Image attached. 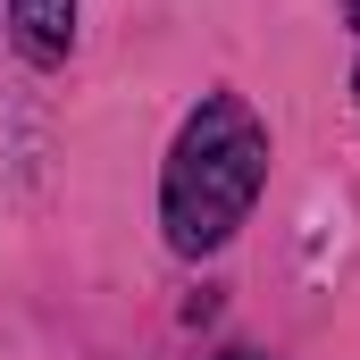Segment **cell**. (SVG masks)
<instances>
[{
    "instance_id": "1",
    "label": "cell",
    "mask_w": 360,
    "mask_h": 360,
    "mask_svg": "<svg viewBox=\"0 0 360 360\" xmlns=\"http://www.w3.org/2000/svg\"><path fill=\"white\" fill-rule=\"evenodd\" d=\"M269 184V126L252 117L243 92H210L193 117H184L176 151H168V176H160V226L176 252H218L252 201Z\"/></svg>"
},
{
    "instance_id": "2",
    "label": "cell",
    "mask_w": 360,
    "mask_h": 360,
    "mask_svg": "<svg viewBox=\"0 0 360 360\" xmlns=\"http://www.w3.org/2000/svg\"><path fill=\"white\" fill-rule=\"evenodd\" d=\"M8 25H17V42H25V59L59 68L68 42H76V0H8Z\"/></svg>"
},
{
    "instance_id": "4",
    "label": "cell",
    "mask_w": 360,
    "mask_h": 360,
    "mask_svg": "<svg viewBox=\"0 0 360 360\" xmlns=\"http://www.w3.org/2000/svg\"><path fill=\"white\" fill-rule=\"evenodd\" d=\"M226 360H252V352H226Z\"/></svg>"
},
{
    "instance_id": "3",
    "label": "cell",
    "mask_w": 360,
    "mask_h": 360,
    "mask_svg": "<svg viewBox=\"0 0 360 360\" xmlns=\"http://www.w3.org/2000/svg\"><path fill=\"white\" fill-rule=\"evenodd\" d=\"M344 17H352V34H360V0H344Z\"/></svg>"
},
{
    "instance_id": "5",
    "label": "cell",
    "mask_w": 360,
    "mask_h": 360,
    "mask_svg": "<svg viewBox=\"0 0 360 360\" xmlns=\"http://www.w3.org/2000/svg\"><path fill=\"white\" fill-rule=\"evenodd\" d=\"M352 92H360V76H352Z\"/></svg>"
}]
</instances>
